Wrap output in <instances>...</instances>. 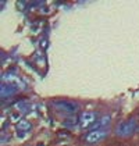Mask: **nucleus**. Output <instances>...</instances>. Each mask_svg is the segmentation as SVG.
<instances>
[{
  "instance_id": "5",
  "label": "nucleus",
  "mask_w": 139,
  "mask_h": 146,
  "mask_svg": "<svg viewBox=\"0 0 139 146\" xmlns=\"http://www.w3.org/2000/svg\"><path fill=\"white\" fill-rule=\"evenodd\" d=\"M3 81H6V84H9V85H13L14 88H17V89H24V85L23 82H21V79L17 78V77H14V75H4L3 77Z\"/></svg>"
},
{
  "instance_id": "1",
  "label": "nucleus",
  "mask_w": 139,
  "mask_h": 146,
  "mask_svg": "<svg viewBox=\"0 0 139 146\" xmlns=\"http://www.w3.org/2000/svg\"><path fill=\"white\" fill-rule=\"evenodd\" d=\"M135 131H136V121H135L134 118L125 120V121L120 123L118 127L116 128V134L118 135V136H122V138L132 135Z\"/></svg>"
},
{
  "instance_id": "7",
  "label": "nucleus",
  "mask_w": 139,
  "mask_h": 146,
  "mask_svg": "<svg viewBox=\"0 0 139 146\" xmlns=\"http://www.w3.org/2000/svg\"><path fill=\"white\" fill-rule=\"evenodd\" d=\"M110 123H111V117L110 115H103L97 123H95L92 125L93 129H106L109 125H110Z\"/></svg>"
},
{
  "instance_id": "2",
  "label": "nucleus",
  "mask_w": 139,
  "mask_h": 146,
  "mask_svg": "<svg viewBox=\"0 0 139 146\" xmlns=\"http://www.w3.org/2000/svg\"><path fill=\"white\" fill-rule=\"evenodd\" d=\"M107 134H109L107 129H92L85 136V141H86V143L93 145V143H97V142L103 141L104 138L107 136Z\"/></svg>"
},
{
  "instance_id": "3",
  "label": "nucleus",
  "mask_w": 139,
  "mask_h": 146,
  "mask_svg": "<svg viewBox=\"0 0 139 146\" xmlns=\"http://www.w3.org/2000/svg\"><path fill=\"white\" fill-rule=\"evenodd\" d=\"M53 106L60 110V111H64V113H75L78 110V104L77 103H74V102H70V100H57L53 103Z\"/></svg>"
},
{
  "instance_id": "6",
  "label": "nucleus",
  "mask_w": 139,
  "mask_h": 146,
  "mask_svg": "<svg viewBox=\"0 0 139 146\" xmlns=\"http://www.w3.org/2000/svg\"><path fill=\"white\" fill-rule=\"evenodd\" d=\"M17 88H14L13 85H9V84H6V82H3L1 84V89H0V92H1V98L3 99H6V98H10V96H13V95H15L17 93Z\"/></svg>"
},
{
  "instance_id": "8",
  "label": "nucleus",
  "mask_w": 139,
  "mask_h": 146,
  "mask_svg": "<svg viewBox=\"0 0 139 146\" xmlns=\"http://www.w3.org/2000/svg\"><path fill=\"white\" fill-rule=\"evenodd\" d=\"M17 128H18V131H21V132H26V131H29V129L32 128V125H31V123H28L26 120H20L18 124H17Z\"/></svg>"
},
{
  "instance_id": "9",
  "label": "nucleus",
  "mask_w": 139,
  "mask_h": 146,
  "mask_svg": "<svg viewBox=\"0 0 139 146\" xmlns=\"http://www.w3.org/2000/svg\"><path fill=\"white\" fill-rule=\"evenodd\" d=\"M15 107L18 109V111H26L28 104H26L25 102H20V103H17V104H15Z\"/></svg>"
},
{
  "instance_id": "4",
  "label": "nucleus",
  "mask_w": 139,
  "mask_h": 146,
  "mask_svg": "<svg viewBox=\"0 0 139 146\" xmlns=\"http://www.w3.org/2000/svg\"><path fill=\"white\" fill-rule=\"evenodd\" d=\"M96 121V113L95 111H83L79 115V125L82 128H89Z\"/></svg>"
}]
</instances>
